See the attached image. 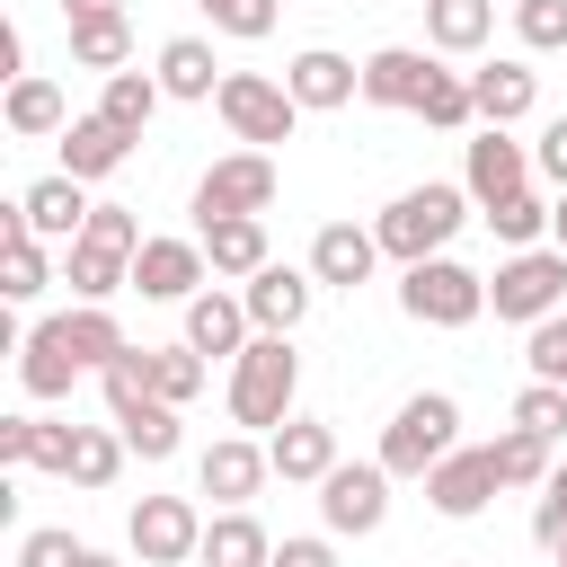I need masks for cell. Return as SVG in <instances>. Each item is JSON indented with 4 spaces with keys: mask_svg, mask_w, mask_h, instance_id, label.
<instances>
[{
    "mask_svg": "<svg viewBox=\"0 0 567 567\" xmlns=\"http://www.w3.org/2000/svg\"><path fill=\"white\" fill-rule=\"evenodd\" d=\"M266 452H275V478H284V487H319V478L337 470V425H328V416H284V425L266 434Z\"/></svg>",
    "mask_w": 567,
    "mask_h": 567,
    "instance_id": "21",
    "label": "cell"
},
{
    "mask_svg": "<svg viewBox=\"0 0 567 567\" xmlns=\"http://www.w3.org/2000/svg\"><path fill=\"white\" fill-rule=\"evenodd\" d=\"M213 106H221V124H230L248 151H275V142H292V124H301V97H292L284 80H266V71H230Z\"/></svg>",
    "mask_w": 567,
    "mask_h": 567,
    "instance_id": "8",
    "label": "cell"
},
{
    "mask_svg": "<svg viewBox=\"0 0 567 567\" xmlns=\"http://www.w3.org/2000/svg\"><path fill=\"white\" fill-rule=\"evenodd\" d=\"M133 257H142V221L124 204H97L89 230L62 248V284L80 301H115V292H133Z\"/></svg>",
    "mask_w": 567,
    "mask_h": 567,
    "instance_id": "2",
    "label": "cell"
},
{
    "mask_svg": "<svg viewBox=\"0 0 567 567\" xmlns=\"http://www.w3.org/2000/svg\"><path fill=\"white\" fill-rule=\"evenodd\" d=\"M523 53H567V0H514Z\"/></svg>",
    "mask_w": 567,
    "mask_h": 567,
    "instance_id": "41",
    "label": "cell"
},
{
    "mask_svg": "<svg viewBox=\"0 0 567 567\" xmlns=\"http://www.w3.org/2000/svg\"><path fill=\"white\" fill-rule=\"evenodd\" d=\"M532 540H540L549 558L567 549V461H558V470L540 478V505H532Z\"/></svg>",
    "mask_w": 567,
    "mask_h": 567,
    "instance_id": "44",
    "label": "cell"
},
{
    "mask_svg": "<svg viewBox=\"0 0 567 567\" xmlns=\"http://www.w3.org/2000/svg\"><path fill=\"white\" fill-rule=\"evenodd\" d=\"M230 425H248V434H275L284 416H292V399H301V354H292V337H248V354L230 363Z\"/></svg>",
    "mask_w": 567,
    "mask_h": 567,
    "instance_id": "1",
    "label": "cell"
},
{
    "mask_svg": "<svg viewBox=\"0 0 567 567\" xmlns=\"http://www.w3.org/2000/svg\"><path fill=\"white\" fill-rule=\"evenodd\" d=\"M540 168H532V142H514V124H478L470 133V159H461V186H470V204L487 213V204H505V195H523Z\"/></svg>",
    "mask_w": 567,
    "mask_h": 567,
    "instance_id": "11",
    "label": "cell"
},
{
    "mask_svg": "<svg viewBox=\"0 0 567 567\" xmlns=\"http://www.w3.org/2000/svg\"><path fill=\"white\" fill-rule=\"evenodd\" d=\"M80 549L89 540H71V532H18V567H80Z\"/></svg>",
    "mask_w": 567,
    "mask_h": 567,
    "instance_id": "45",
    "label": "cell"
},
{
    "mask_svg": "<svg viewBox=\"0 0 567 567\" xmlns=\"http://www.w3.org/2000/svg\"><path fill=\"white\" fill-rule=\"evenodd\" d=\"M372 266H381V230H363V221H328V230L310 239V275H319L328 292L372 284Z\"/></svg>",
    "mask_w": 567,
    "mask_h": 567,
    "instance_id": "23",
    "label": "cell"
},
{
    "mask_svg": "<svg viewBox=\"0 0 567 567\" xmlns=\"http://www.w3.org/2000/svg\"><path fill=\"white\" fill-rule=\"evenodd\" d=\"M470 97H478V124H523L540 106V71L532 62H487V71H470Z\"/></svg>",
    "mask_w": 567,
    "mask_h": 567,
    "instance_id": "27",
    "label": "cell"
},
{
    "mask_svg": "<svg viewBox=\"0 0 567 567\" xmlns=\"http://www.w3.org/2000/svg\"><path fill=\"white\" fill-rule=\"evenodd\" d=\"M204 275H213L204 239H142V257H133V292L142 301H195Z\"/></svg>",
    "mask_w": 567,
    "mask_h": 567,
    "instance_id": "18",
    "label": "cell"
},
{
    "mask_svg": "<svg viewBox=\"0 0 567 567\" xmlns=\"http://www.w3.org/2000/svg\"><path fill=\"white\" fill-rule=\"evenodd\" d=\"M106 9H124V0H62V18H106Z\"/></svg>",
    "mask_w": 567,
    "mask_h": 567,
    "instance_id": "48",
    "label": "cell"
},
{
    "mask_svg": "<svg viewBox=\"0 0 567 567\" xmlns=\"http://www.w3.org/2000/svg\"><path fill=\"white\" fill-rule=\"evenodd\" d=\"M461 221H470V186H443V177H425V186L390 195V213H381L372 230H381V257L416 266V257H443Z\"/></svg>",
    "mask_w": 567,
    "mask_h": 567,
    "instance_id": "3",
    "label": "cell"
},
{
    "mask_svg": "<svg viewBox=\"0 0 567 567\" xmlns=\"http://www.w3.org/2000/svg\"><path fill=\"white\" fill-rule=\"evenodd\" d=\"M124 452H133V443L115 434V416H106V425H80V443H71V470H62V478H71V487H115Z\"/></svg>",
    "mask_w": 567,
    "mask_h": 567,
    "instance_id": "36",
    "label": "cell"
},
{
    "mask_svg": "<svg viewBox=\"0 0 567 567\" xmlns=\"http://www.w3.org/2000/svg\"><path fill=\"white\" fill-rule=\"evenodd\" d=\"M204 372H213V363H204L195 346H142V381H151L168 408H186V399L204 390Z\"/></svg>",
    "mask_w": 567,
    "mask_h": 567,
    "instance_id": "35",
    "label": "cell"
},
{
    "mask_svg": "<svg viewBox=\"0 0 567 567\" xmlns=\"http://www.w3.org/2000/svg\"><path fill=\"white\" fill-rule=\"evenodd\" d=\"M275 204V151H230L195 177V221H230V213H266Z\"/></svg>",
    "mask_w": 567,
    "mask_h": 567,
    "instance_id": "12",
    "label": "cell"
},
{
    "mask_svg": "<svg viewBox=\"0 0 567 567\" xmlns=\"http://www.w3.org/2000/svg\"><path fill=\"white\" fill-rule=\"evenodd\" d=\"M239 301H248V319H257L266 337H292V328L310 319V301H319V275H310V266H275V257H266V266L239 284Z\"/></svg>",
    "mask_w": 567,
    "mask_h": 567,
    "instance_id": "16",
    "label": "cell"
},
{
    "mask_svg": "<svg viewBox=\"0 0 567 567\" xmlns=\"http://www.w3.org/2000/svg\"><path fill=\"white\" fill-rule=\"evenodd\" d=\"M221 80H230V71L213 62L204 35H168V44H159V89H168V97L195 106V97H221Z\"/></svg>",
    "mask_w": 567,
    "mask_h": 567,
    "instance_id": "29",
    "label": "cell"
},
{
    "mask_svg": "<svg viewBox=\"0 0 567 567\" xmlns=\"http://www.w3.org/2000/svg\"><path fill=\"white\" fill-rule=\"evenodd\" d=\"M319 523H328L337 540H363V532L390 523V470H381V452H372V461H337V470L319 478Z\"/></svg>",
    "mask_w": 567,
    "mask_h": 567,
    "instance_id": "9",
    "label": "cell"
},
{
    "mask_svg": "<svg viewBox=\"0 0 567 567\" xmlns=\"http://www.w3.org/2000/svg\"><path fill=\"white\" fill-rule=\"evenodd\" d=\"M549 213H558V204L523 186V195H505V204H487V230H496L505 248H540V239H549Z\"/></svg>",
    "mask_w": 567,
    "mask_h": 567,
    "instance_id": "37",
    "label": "cell"
},
{
    "mask_svg": "<svg viewBox=\"0 0 567 567\" xmlns=\"http://www.w3.org/2000/svg\"><path fill=\"white\" fill-rule=\"evenodd\" d=\"M496 470H505V487H540V478L558 470V443H540V434L505 425V434H496Z\"/></svg>",
    "mask_w": 567,
    "mask_h": 567,
    "instance_id": "38",
    "label": "cell"
},
{
    "mask_svg": "<svg viewBox=\"0 0 567 567\" xmlns=\"http://www.w3.org/2000/svg\"><path fill=\"white\" fill-rule=\"evenodd\" d=\"M434 71H443L434 44H381V53H363V106H399V115H416L425 89H434Z\"/></svg>",
    "mask_w": 567,
    "mask_h": 567,
    "instance_id": "14",
    "label": "cell"
},
{
    "mask_svg": "<svg viewBox=\"0 0 567 567\" xmlns=\"http://www.w3.org/2000/svg\"><path fill=\"white\" fill-rule=\"evenodd\" d=\"M159 97H168V89H159V71H133V62H124V71H106L97 115H115V124L142 142V133H151V115H159Z\"/></svg>",
    "mask_w": 567,
    "mask_h": 567,
    "instance_id": "33",
    "label": "cell"
},
{
    "mask_svg": "<svg viewBox=\"0 0 567 567\" xmlns=\"http://www.w3.org/2000/svg\"><path fill=\"white\" fill-rule=\"evenodd\" d=\"M18 381H27V399H71V381H80V354L53 337V319H35V328L18 337Z\"/></svg>",
    "mask_w": 567,
    "mask_h": 567,
    "instance_id": "28",
    "label": "cell"
},
{
    "mask_svg": "<svg viewBox=\"0 0 567 567\" xmlns=\"http://www.w3.org/2000/svg\"><path fill=\"white\" fill-rule=\"evenodd\" d=\"M53 142H62V168H71V177H89V186H97V177H115V168L133 159V133H124L115 115H97V106H89V115H71Z\"/></svg>",
    "mask_w": 567,
    "mask_h": 567,
    "instance_id": "22",
    "label": "cell"
},
{
    "mask_svg": "<svg viewBox=\"0 0 567 567\" xmlns=\"http://www.w3.org/2000/svg\"><path fill=\"white\" fill-rule=\"evenodd\" d=\"M514 425H523V434H540V443H567V390H558V381H523Z\"/></svg>",
    "mask_w": 567,
    "mask_h": 567,
    "instance_id": "40",
    "label": "cell"
},
{
    "mask_svg": "<svg viewBox=\"0 0 567 567\" xmlns=\"http://www.w3.org/2000/svg\"><path fill=\"white\" fill-rule=\"evenodd\" d=\"M452 443H461V399H452V390H416V399H399L390 425H381V470H390V478H425Z\"/></svg>",
    "mask_w": 567,
    "mask_h": 567,
    "instance_id": "5",
    "label": "cell"
},
{
    "mask_svg": "<svg viewBox=\"0 0 567 567\" xmlns=\"http://www.w3.org/2000/svg\"><path fill=\"white\" fill-rule=\"evenodd\" d=\"M80 567H124V558H106V549H80Z\"/></svg>",
    "mask_w": 567,
    "mask_h": 567,
    "instance_id": "50",
    "label": "cell"
},
{
    "mask_svg": "<svg viewBox=\"0 0 567 567\" xmlns=\"http://www.w3.org/2000/svg\"><path fill=\"white\" fill-rule=\"evenodd\" d=\"M496 35V0H425V44L452 62V53H478Z\"/></svg>",
    "mask_w": 567,
    "mask_h": 567,
    "instance_id": "31",
    "label": "cell"
},
{
    "mask_svg": "<svg viewBox=\"0 0 567 567\" xmlns=\"http://www.w3.org/2000/svg\"><path fill=\"white\" fill-rule=\"evenodd\" d=\"M558 301H567V248H558V239H549V248H514V257L487 275V310L514 319V328H540Z\"/></svg>",
    "mask_w": 567,
    "mask_h": 567,
    "instance_id": "6",
    "label": "cell"
},
{
    "mask_svg": "<svg viewBox=\"0 0 567 567\" xmlns=\"http://www.w3.org/2000/svg\"><path fill=\"white\" fill-rule=\"evenodd\" d=\"M89 213H97V204H89V177H71V168H53V177H35V186L18 195V221H27L35 239H62V248L89 230Z\"/></svg>",
    "mask_w": 567,
    "mask_h": 567,
    "instance_id": "19",
    "label": "cell"
},
{
    "mask_svg": "<svg viewBox=\"0 0 567 567\" xmlns=\"http://www.w3.org/2000/svg\"><path fill=\"white\" fill-rule=\"evenodd\" d=\"M549 239H558V248H567V195H558V213H549Z\"/></svg>",
    "mask_w": 567,
    "mask_h": 567,
    "instance_id": "49",
    "label": "cell"
},
{
    "mask_svg": "<svg viewBox=\"0 0 567 567\" xmlns=\"http://www.w3.org/2000/svg\"><path fill=\"white\" fill-rule=\"evenodd\" d=\"M195 239H204V257H213V275H230V284H248L275 248H266V213H230V221H195Z\"/></svg>",
    "mask_w": 567,
    "mask_h": 567,
    "instance_id": "25",
    "label": "cell"
},
{
    "mask_svg": "<svg viewBox=\"0 0 567 567\" xmlns=\"http://www.w3.org/2000/svg\"><path fill=\"white\" fill-rule=\"evenodd\" d=\"M204 567H275V532L248 514V505H221L213 523H204V549H195Z\"/></svg>",
    "mask_w": 567,
    "mask_h": 567,
    "instance_id": "26",
    "label": "cell"
},
{
    "mask_svg": "<svg viewBox=\"0 0 567 567\" xmlns=\"http://www.w3.org/2000/svg\"><path fill=\"white\" fill-rule=\"evenodd\" d=\"M9 133H27V142H44V133H62L71 124V106H62V89L44 80V71H27V80H9Z\"/></svg>",
    "mask_w": 567,
    "mask_h": 567,
    "instance_id": "34",
    "label": "cell"
},
{
    "mask_svg": "<svg viewBox=\"0 0 567 567\" xmlns=\"http://www.w3.org/2000/svg\"><path fill=\"white\" fill-rule=\"evenodd\" d=\"M523 363H532V381H558V390H567V310H549V319L532 328Z\"/></svg>",
    "mask_w": 567,
    "mask_h": 567,
    "instance_id": "43",
    "label": "cell"
},
{
    "mask_svg": "<svg viewBox=\"0 0 567 567\" xmlns=\"http://www.w3.org/2000/svg\"><path fill=\"white\" fill-rule=\"evenodd\" d=\"M416 9H425V0H416Z\"/></svg>",
    "mask_w": 567,
    "mask_h": 567,
    "instance_id": "52",
    "label": "cell"
},
{
    "mask_svg": "<svg viewBox=\"0 0 567 567\" xmlns=\"http://www.w3.org/2000/svg\"><path fill=\"white\" fill-rule=\"evenodd\" d=\"M106 416H115V434H124L142 461H168V452L186 443V416L142 381V346H124V354L106 363Z\"/></svg>",
    "mask_w": 567,
    "mask_h": 567,
    "instance_id": "4",
    "label": "cell"
},
{
    "mask_svg": "<svg viewBox=\"0 0 567 567\" xmlns=\"http://www.w3.org/2000/svg\"><path fill=\"white\" fill-rule=\"evenodd\" d=\"M284 89L301 97V115H328V106H354L363 97V62H346L337 44H301L284 62Z\"/></svg>",
    "mask_w": 567,
    "mask_h": 567,
    "instance_id": "17",
    "label": "cell"
},
{
    "mask_svg": "<svg viewBox=\"0 0 567 567\" xmlns=\"http://www.w3.org/2000/svg\"><path fill=\"white\" fill-rule=\"evenodd\" d=\"M248 337H257V319H248L239 292H195V301H186V346H195L204 363H239Z\"/></svg>",
    "mask_w": 567,
    "mask_h": 567,
    "instance_id": "20",
    "label": "cell"
},
{
    "mask_svg": "<svg viewBox=\"0 0 567 567\" xmlns=\"http://www.w3.org/2000/svg\"><path fill=\"white\" fill-rule=\"evenodd\" d=\"M399 310H408L416 328H470V319L487 310V275H470L461 257H416V266L399 275Z\"/></svg>",
    "mask_w": 567,
    "mask_h": 567,
    "instance_id": "7",
    "label": "cell"
},
{
    "mask_svg": "<svg viewBox=\"0 0 567 567\" xmlns=\"http://www.w3.org/2000/svg\"><path fill=\"white\" fill-rule=\"evenodd\" d=\"M558 567H567V549H558Z\"/></svg>",
    "mask_w": 567,
    "mask_h": 567,
    "instance_id": "51",
    "label": "cell"
},
{
    "mask_svg": "<svg viewBox=\"0 0 567 567\" xmlns=\"http://www.w3.org/2000/svg\"><path fill=\"white\" fill-rule=\"evenodd\" d=\"M266 478H275V452H266L257 434H221V443H204V461H195V496H213V505H248Z\"/></svg>",
    "mask_w": 567,
    "mask_h": 567,
    "instance_id": "15",
    "label": "cell"
},
{
    "mask_svg": "<svg viewBox=\"0 0 567 567\" xmlns=\"http://www.w3.org/2000/svg\"><path fill=\"white\" fill-rule=\"evenodd\" d=\"M434 133H470L478 124V97H470V71H434V89H425V106H416Z\"/></svg>",
    "mask_w": 567,
    "mask_h": 567,
    "instance_id": "39",
    "label": "cell"
},
{
    "mask_svg": "<svg viewBox=\"0 0 567 567\" xmlns=\"http://www.w3.org/2000/svg\"><path fill=\"white\" fill-rule=\"evenodd\" d=\"M62 27H71V62H80V71L106 80V71L133 62V18H124V9H106V18H62Z\"/></svg>",
    "mask_w": 567,
    "mask_h": 567,
    "instance_id": "32",
    "label": "cell"
},
{
    "mask_svg": "<svg viewBox=\"0 0 567 567\" xmlns=\"http://www.w3.org/2000/svg\"><path fill=\"white\" fill-rule=\"evenodd\" d=\"M124 540H133L142 567H186L204 549V514H195V496H142L133 523H124Z\"/></svg>",
    "mask_w": 567,
    "mask_h": 567,
    "instance_id": "13",
    "label": "cell"
},
{
    "mask_svg": "<svg viewBox=\"0 0 567 567\" xmlns=\"http://www.w3.org/2000/svg\"><path fill=\"white\" fill-rule=\"evenodd\" d=\"M71 443L80 425H53V416H0V470H71Z\"/></svg>",
    "mask_w": 567,
    "mask_h": 567,
    "instance_id": "24",
    "label": "cell"
},
{
    "mask_svg": "<svg viewBox=\"0 0 567 567\" xmlns=\"http://www.w3.org/2000/svg\"><path fill=\"white\" fill-rule=\"evenodd\" d=\"M195 9L213 18V35H239V44L275 35V0H195Z\"/></svg>",
    "mask_w": 567,
    "mask_h": 567,
    "instance_id": "42",
    "label": "cell"
},
{
    "mask_svg": "<svg viewBox=\"0 0 567 567\" xmlns=\"http://www.w3.org/2000/svg\"><path fill=\"white\" fill-rule=\"evenodd\" d=\"M496 487H505V470H496V443H452V452L425 470V505H434L443 523H470V514H487V505H496Z\"/></svg>",
    "mask_w": 567,
    "mask_h": 567,
    "instance_id": "10",
    "label": "cell"
},
{
    "mask_svg": "<svg viewBox=\"0 0 567 567\" xmlns=\"http://www.w3.org/2000/svg\"><path fill=\"white\" fill-rule=\"evenodd\" d=\"M44 284H53L44 239H35V230L18 221V204H9V213H0V292H9V301H35Z\"/></svg>",
    "mask_w": 567,
    "mask_h": 567,
    "instance_id": "30",
    "label": "cell"
},
{
    "mask_svg": "<svg viewBox=\"0 0 567 567\" xmlns=\"http://www.w3.org/2000/svg\"><path fill=\"white\" fill-rule=\"evenodd\" d=\"M532 168H540V177L567 195V115H549V124H540V142H532Z\"/></svg>",
    "mask_w": 567,
    "mask_h": 567,
    "instance_id": "47",
    "label": "cell"
},
{
    "mask_svg": "<svg viewBox=\"0 0 567 567\" xmlns=\"http://www.w3.org/2000/svg\"><path fill=\"white\" fill-rule=\"evenodd\" d=\"M275 567H337V532H292V540H275Z\"/></svg>",
    "mask_w": 567,
    "mask_h": 567,
    "instance_id": "46",
    "label": "cell"
}]
</instances>
